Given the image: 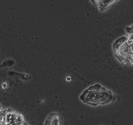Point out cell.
<instances>
[{
	"mask_svg": "<svg viewBox=\"0 0 133 125\" xmlns=\"http://www.w3.org/2000/svg\"><path fill=\"white\" fill-rule=\"evenodd\" d=\"M79 99L84 104L97 107L112 103L115 98L112 91L96 83L84 90L80 94Z\"/></svg>",
	"mask_w": 133,
	"mask_h": 125,
	"instance_id": "obj_1",
	"label": "cell"
},
{
	"mask_svg": "<svg viewBox=\"0 0 133 125\" xmlns=\"http://www.w3.org/2000/svg\"><path fill=\"white\" fill-rule=\"evenodd\" d=\"M24 117L22 114L12 109H5L4 116V125H23Z\"/></svg>",
	"mask_w": 133,
	"mask_h": 125,
	"instance_id": "obj_2",
	"label": "cell"
},
{
	"mask_svg": "<svg viewBox=\"0 0 133 125\" xmlns=\"http://www.w3.org/2000/svg\"><path fill=\"white\" fill-rule=\"evenodd\" d=\"M92 2H93L97 5L100 12L105 11L112 4L118 1V0H91Z\"/></svg>",
	"mask_w": 133,
	"mask_h": 125,
	"instance_id": "obj_3",
	"label": "cell"
},
{
	"mask_svg": "<svg viewBox=\"0 0 133 125\" xmlns=\"http://www.w3.org/2000/svg\"><path fill=\"white\" fill-rule=\"evenodd\" d=\"M43 125H61L60 119L57 113H51L45 120Z\"/></svg>",
	"mask_w": 133,
	"mask_h": 125,
	"instance_id": "obj_4",
	"label": "cell"
},
{
	"mask_svg": "<svg viewBox=\"0 0 133 125\" xmlns=\"http://www.w3.org/2000/svg\"><path fill=\"white\" fill-rule=\"evenodd\" d=\"M127 41H128V37H125V36L118 38L112 45V49L115 53H118Z\"/></svg>",
	"mask_w": 133,
	"mask_h": 125,
	"instance_id": "obj_5",
	"label": "cell"
},
{
	"mask_svg": "<svg viewBox=\"0 0 133 125\" xmlns=\"http://www.w3.org/2000/svg\"><path fill=\"white\" fill-rule=\"evenodd\" d=\"M126 32L129 34L128 39L133 41V25L129 26V27H126Z\"/></svg>",
	"mask_w": 133,
	"mask_h": 125,
	"instance_id": "obj_6",
	"label": "cell"
},
{
	"mask_svg": "<svg viewBox=\"0 0 133 125\" xmlns=\"http://www.w3.org/2000/svg\"><path fill=\"white\" fill-rule=\"evenodd\" d=\"M5 109H2L0 110V125H4V116H5Z\"/></svg>",
	"mask_w": 133,
	"mask_h": 125,
	"instance_id": "obj_7",
	"label": "cell"
},
{
	"mask_svg": "<svg viewBox=\"0 0 133 125\" xmlns=\"http://www.w3.org/2000/svg\"><path fill=\"white\" fill-rule=\"evenodd\" d=\"M23 125H29V124H28L27 123H25H25H24V124H23Z\"/></svg>",
	"mask_w": 133,
	"mask_h": 125,
	"instance_id": "obj_8",
	"label": "cell"
}]
</instances>
